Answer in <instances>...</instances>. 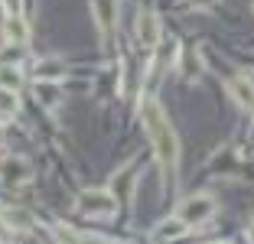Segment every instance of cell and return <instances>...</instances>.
Returning a JSON list of instances; mask_svg holds the SVG:
<instances>
[{
  "label": "cell",
  "instance_id": "cell-1",
  "mask_svg": "<svg viewBox=\"0 0 254 244\" xmlns=\"http://www.w3.org/2000/svg\"><path fill=\"white\" fill-rule=\"evenodd\" d=\"M143 127L150 133V143H153V153H157V163L166 176L176 173L180 166V140H176V130H173L166 111L160 108V101H143Z\"/></svg>",
  "mask_w": 254,
  "mask_h": 244
},
{
  "label": "cell",
  "instance_id": "cell-2",
  "mask_svg": "<svg viewBox=\"0 0 254 244\" xmlns=\"http://www.w3.org/2000/svg\"><path fill=\"white\" fill-rule=\"evenodd\" d=\"M75 212L85 218H111L118 212V199L108 189H88L75 199Z\"/></svg>",
  "mask_w": 254,
  "mask_h": 244
},
{
  "label": "cell",
  "instance_id": "cell-3",
  "mask_svg": "<svg viewBox=\"0 0 254 244\" xmlns=\"http://www.w3.org/2000/svg\"><path fill=\"white\" fill-rule=\"evenodd\" d=\"M215 199H212V195H205V192H199V195H189L186 202H183L180 205V218L183 222L189 225V228H195V225H205L212 218V215H215Z\"/></svg>",
  "mask_w": 254,
  "mask_h": 244
},
{
  "label": "cell",
  "instance_id": "cell-4",
  "mask_svg": "<svg viewBox=\"0 0 254 244\" xmlns=\"http://www.w3.org/2000/svg\"><path fill=\"white\" fill-rule=\"evenodd\" d=\"M160 36H163L160 16L153 13V10H140V16H137V43L147 46V49H153V46L160 43Z\"/></svg>",
  "mask_w": 254,
  "mask_h": 244
},
{
  "label": "cell",
  "instance_id": "cell-5",
  "mask_svg": "<svg viewBox=\"0 0 254 244\" xmlns=\"http://www.w3.org/2000/svg\"><path fill=\"white\" fill-rule=\"evenodd\" d=\"M33 179V170L26 160H7L0 166V183L7 185V189H16V185H26Z\"/></svg>",
  "mask_w": 254,
  "mask_h": 244
},
{
  "label": "cell",
  "instance_id": "cell-6",
  "mask_svg": "<svg viewBox=\"0 0 254 244\" xmlns=\"http://www.w3.org/2000/svg\"><path fill=\"white\" fill-rule=\"evenodd\" d=\"M91 10H95V23L101 36H111L114 20H118V0H91Z\"/></svg>",
  "mask_w": 254,
  "mask_h": 244
},
{
  "label": "cell",
  "instance_id": "cell-7",
  "mask_svg": "<svg viewBox=\"0 0 254 244\" xmlns=\"http://www.w3.org/2000/svg\"><path fill=\"white\" fill-rule=\"evenodd\" d=\"M3 39H7V43H16V46H26V39H30V26H26V20H23L20 13L3 16Z\"/></svg>",
  "mask_w": 254,
  "mask_h": 244
},
{
  "label": "cell",
  "instance_id": "cell-8",
  "mask_svg": "<svg viewBox=\"0 0 254 244\" xmlns=\"http://www.w3.org/2000/svg\"><path fill=\"white\" fill-rule=\"evenodd\" d=\"M186 231H189V225L176 215V218H163L157 228L150 231V238H153V241H173V238H183Z\"/></svg>",
  "mask_w": 254,
  "mask_h": 244
},
{
  "label": "cell",
  "instance_id": "cell-9",
  "mask_svg": "<svg viewBox=\"0 0 254 244\" xmlns=\"http://www.w3.org/2000/svg\"><path fill=\"white\" fill-rule=\"evenodd\" d=\"M33 95H36V101L43 104V108H49V111H56V108L62 104V88H59V81H36Z\"/></svg>",
  "mask_w": 254,
  "mask_h": 244
},
{
  "label": "cell",
  "instance_id": "cell-10",
  "mask_svg": "<svg viewBox=\"0 0 254 244\" xmlns=\"http://www.w3.org/2000/svg\"><path fill=\"white\" fill-rule=\"evenodd\" d=\"M228 91H232V98L245 108V111H254V85L248 78H241V75L232 78V81H228Z\"/></svg>",
  "mask_w": 254,
  "mask_h": 244
},
{
  "label": "cell",
  "instance_id": "cell-11",
  "mask_svg": "<svg viewBox=\"0 0 254 244\" xmlns=\"http://www.w3.org/2000/svg\"><path fill=\"white\" fill-rule=\"evenodd\" d=\"M23 85V72L16 62H0V88H10L16 91Z\"/></svg>",
  "mask_w": 254,
  "mask_h": 244
},
{
  "label": "cell",
  "instance_id": "cell-12",
  "mask_svg": "<svg viewBox=\"0 0 254 244\" xmlns=\"http://www.w3.org/2000/svg\"><path fill=\"white\" fill-rule=\"evenodd\" d=\"M16 111H20V98H16V91L0 88V124H3V121H10Z\"/></svg>",
  "mask_w": 254,
  "mask_h": 244
},
{
  "label": "cell",
  "instance_id": "cell-13",
  "mask_svg": "<svg viewBox=\"0 0 254 244\" xmlns=\"http://www.w3.org/2000/svg\"><path fill=\"white\" fill-rule=\"evenodd\" d=\"M0 218H3V222L10 225V228H30V215L26 212H16V208H3V212H0Z\"/></svg>",
  "mask_w": 254,
  "mask_h": 244
},
{
  "label": "cell",
  "instance_id": "cell-14",
  "mask_svg": "<svg viewBox=\"0 0 254 244\" xmlns=\"http://www.w3.org/2000/svg\"><path fill=\"white\" fill-rule=\"evenodd\" d=\"M186 65H183V72H186V78H199V72H202V59H199V52H192V56H186Z\"/></svg>",
  "mask_w": 254,
  "mask_h": 244
},
{
  "label": "cell",
  "instance_id": "cell-15",
  "mask_svg": "<svg viewBox=\"0 0 254 244\" xmlns=\"http://www.w3.org/2000/svg\"><path fill=\"white\" fill-rule=\"evenodd\" d=\"M3 3H7L10 13H20V7H23V0H3Z\"/></svg>",
  "mask_w": 254,
  "mask_h": 244
},
{
  "label": "cell",
  "instance_id": "cell-16",
  "mask_svg": "<svg viewBox=\"0 0 254 244\" xmlns=\"http://www.w3.org/2000/svg\"><path fill=\"white\" fill-rule=\"evenodd\" d=\"M7 235H10V225L3 222V218H0V238H7Z\"/></svg>",
  "mask_w": 254,
  "mask_h": 244
},
{
  "label": "cell",
  "instance_id": "cell-17",
  "mask_svg": "<svg viewBox=\"0 0 254 244\" xmlns=\"http://www.w3.org/2000/svg\"><path fill=\"white\" fill-rule=\"evenodd\" d=\"M189 3H192V7H209L212 0H189Z\"/></svg>",
  "mask_w": 254,
  "mask_h": 244
},
{
  "label": "cell",
  "instance_id": "cell-18",
  "mask_svg": "<svg viewBox=\"0 0 254 244\" xmlns=\"http://www.w3.org/2000/svg\"><path fill=\"white\" fill-rule=\"evenodd\" d=\"M245 238H248V241H254V225H251V228L245 231Z\"/></svg>",
  "mask_w": 254,
  "mask_h": 244
},
{
  "label": "cell",
  "instance_id": "cell-19",
  "mask_svg": "<svg viewBox=\"0 0 254 244\" xmlns=\"http://www.w3.org/2000/svg\"><path fill=\"white\" fill-rule=\"evenodd\" d=\"M0 143H3V124H0Z\"/></svg>",
  "mask_w": 254,
  "mask_h": 244
}]
</instances>
